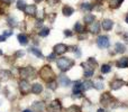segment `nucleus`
<instances>
[{
  "label": "nucleus",
  "instance_id": "45",
  "mask_svg": "<svg viewBox=\"0 0 128 112\" xmlns=\"http://www.w3.org/2000/svg\"><path fill=\"white\" fill-rule=\"evenodd\" d=\"M4 36H6V37H7V36H10V35H11V33H9V31H6V33H4Z\"/></svg>",
  "mask_w": 128,
  "mask_h": 112
},
{
  "label": "nucleus",
  "instance_id": "50",
  "mask_svg": "<svg viewBox=\"0 0 128 112\" xmlns=\"http://www.w3.org/2000/svg\"><path fill=\"white\" fill-rule=\"evenodd\" d=\"M126 22H127V24H128V15L126 16Z\"/></svg>",
  "mask_w": 128,
  "mask_h": 112
},
{
  "label": "nucleus",
  "instance_id": "38",
  "mask_svg": "<svg viewBox=\"0 0 128 112\" xmlns=\"http://www.w3.org/2000/svg\"><path fill=\"white\" fill-rule=\"evenodd\" d=\"M55 57H56V53H52L51 55L47 56V59H48V61H54V59H55Z\"/></svg>",
  "mask_w": 128,
  "mask_h": 112
},
{
  "label": "nucleus",
  "instance_id": "7",
  "mask_svg": "<svg viewBox=\"0 0 128 112\" xmlns=\"http://www.w3.org/2000/svg\"><path fill=\"white\" fill-rule=\"evenodd\" d=\"M48 110L52 111V112H60L62 110V104L58 100H54L48 107Z\"/></svg>",
  "mask_w": 128,
  "mask_h": 112
},
{
  "label": "nucleus",
  "instance_id": "13",
  "mask_svg": "<svg viewBox=\"0 0 128 112\" xmlns=\"http://www.w3.org/2000/svg\"><path fill=\"white\" fill-rule=\"evenodd\" d=\"M101 27L104 28V30H110L114 27V21L110 19H104L101 21Z\"/></svg>",
  "mask_w": 128,
  "mask_h": 112
},
{
  "label": "nucleus",
  "instance_id": "39",
  "mask_svg": "<svg viewBox=\"0 0 128 112\" xmlns=\"http://www.w3.org/2000/svg\"><path fill=\"white\" fill-rule=\"evenodd\" d=\"M8 21H9V25H10V26H16L15 19H12V18H9V19H8Z\"/></svg>",
  "mask_w": 128,
  "mask_h": 112
},
{
  "label": "nucleus",
  "instance_id": "34",
  "mask_svg": "<svg viewBox=\"0 0 128 112\" xmlns=\"http://www.w3.org/2000/svg\"><path fill=\"white\" fill-rule=\"evenodd\" d=\"M110 70H111V68H110V66H109V65H102L101 66V72L104 73V74L109 73V72H110Z\"/></svg>",
  "mask_w": 128,
  "mask_h": 112
},
{
  "label": "nucleus",
  "instance_id": "30",
  "mask_svg": "<svg viewBox=\"0 0 128 112\" xmlns=\"http://www.w3.org/2000/svg\"><path fill=\"white\" fill-rule=\"evenodd\" d=\"M25 7H26V3H25L24 0H18L17 1V9H19V10H24Z\"/></svg>",
  "mask_w": 128,
  "mask_h": 112
},
{
  "label": "nucleus",
  "instance_id": "8",
  "mask_svg": "<svg viewBox=\"0 0 128 112\" xmlns=\"http://www.w3.org/2000/svg\"><path fill=\"white\" fill-rule=\"evenodd\" d=\"M25 13L28 16H36V13H37V8H36L35 4H26V7H25L24 9Z\"/></svg>",
  "mask_w": 128,
  "mask_h": 112
},
{
  "label": "nucleus",
  "instance_id": "25",
  "mask_svg": "<svg viewBox=\"0 0 128 112\" xmlns=\"http://www.w3.org/2000/svg\"><path fill=\"white\" fill-rule=\"evenodd\" d=\"M81 9L83 11H91L93 9V6L91 3H89V2H83L81 4Z\"/></svg>",
  "mask_w": 128,
  "mask_h": 112
},
{
  "label": "nucleus",
  "instance_id": "22",
  "mask_svg": "<svg viewBox=\"0 0 128 112\" xmlns=\"http://www.w3.org/2000/svg\"><path fill=\"white\" fill-rule=\"evenodd\" d=\"M82 90H83V88H82V83L81 82H76L75 85H74V88H73V93H74V94H80Z\"/></svg>",
  "mask_w": 128,
  "mask_h": 112
},
{
  "label": "nucleus",
  "instance_id": "32",
  "mask_svg": "<svg viewBox=\"0 0 128 112\" xmlns=\"http://www.w3.org/2000/svg\"><path fill=\"white\" fill-rule=\"evenodd\" d=\"M47 88L51 89V90H56V88H58V83H56L55 81H50L48 84H47Z\"/></svg>",
  "mask_w": 128,
  "mask_h": 112
},
{
  "label": "nucleus",
  "instance_id": "46",
  "mask_svg": "<svg viewBox=\"0 0 128 112\" xmlns=\"http://www.w3.org/2000/svg\"><path fill=\"white\" fill-rule=\"evenodd\" d=\"M86 36H84V35H81V36H80L79 38H80V39H83V38H86Z\"/></svg>",
  "mask_w": 128,
  "mask_h": 112
},
{
  "label": "nucleus",
  "instance_id": "35",
  "mask_svg": "<svg viewBox=\"0 0 128 112\" xmlns=\"http://www.w3.org/2000/svg\"><path fill=\"white\" fill-rule=\"evenodd\" d=\"M88 63H90L91 65L96 66V67H97V66H98V63H97V61H96L94 58H92V57H90V58L88 59Z\"/></svg>",
  "mask_w": 128,
  "mask_h": 112
},
{
  "label": "nucleus",
  "instance_id": "11",
  "mask_svg": "<svg viewBox=\"0 0 128 112\" xmlns=\"http://www.w3.org/2000/svg\"><path fill=\"white\" fill-rule=\"evenodd\" d=\"M68 46L64 44H58L54 46V53L58 54V55H62V54H64L66 51H68Z\"/></svg>",
  "mask_w": 128,
  "mask_h": 112
},
{
  "label": "nucleus",
  "instance_id": "2",
  "mask_svg": "<svg viewBox=\"0 0 128 112\" xmlns=\"http://www.w3.org/2000/svg\"><path fill=\"white\" fill-rule=\"evenodd\" d=\"M73 64H74V62H73L72 59L68 58V57H61L58 61V67L60 68L62 72H65V71L70 70V68L72 67Z\"/></svg>",
  "mask_w": 128,
  "mask_h": 112
},
{
  "label": "nucleus",
  "instance_id": "10",
  "mask_svg": "<svg viewBox=\"0 0 128 112\" xmlns=\"http://www.w3.org/2000/svg\"><path fill=\"white\" fill-rule=\"evenodd\" d=\"M88 30L90 31V33H92V34H98L99 33V30H100L99 22H97L96 20L94 21H92V22H90L89 26H88Z\"/></svg>",
  "mask_w": 128,
  "mask_h": 112
},
{
  "label": "nucleus",
  "instance_id": "12",
  "mask_svg": "<svg viewBox=\"0 0 128 112\" xmlns=\"http://www.w3.org/2000/svg\"><path fill=\"white\" fill-rule=\"evenodd\" d=\"M125 85V81H122V80H114L112 82L110 83V88L112 89V90H119L120 88H122V86Z\"/></svg>",
  "mask_w": 128,
  "mask_h": 112
},
{
  "label": "nucleus",
  "instance_id": "24",
  "mask_svg": "<svg viewBox=\"0 0 128 112\" xmlns=\"http://www.w3.org/2000/svg\"><path fill=\"white\" fill-rule=\"evenodd\" d=\"M115 48H116V52L117 53H125V51H126V47H125V45H122V43H117L116 44V46H115Z\"/></svg>",
  "mask_w": 128,
  "mask_h": 112
},
{
  "label": "nucleus",
  "instance_id": "20",
  "mask_svg": "<svg viewBox=\"0 0 128 112\" xmlns=\"http://www.w3.org/2000/svg\"><path fill=\"white\" fill-rule=\"evenodd\" d=\"M33 109L36 112H42L44 110V103H43V102H35L33 106Z\"/></svg>",
  "mask_w": 128,
  "mask_h": 112
},
{
  "label": "nucleus",
  "instance_id": "23",
  "mask_svg": "<svg viewBox=\"0 0 128 112\" xmlns=\"http://www.w3.org/2000/svg\"><path fill=\"white\" fill-rule=\"evenodd\" d=\"M83 20H84V22H86V24H90V22L94 21L96 17H94V15H92V13H88V15L84 16Z\"/></svg>",
  "mask_w": 128,
  "mask_h": 112
},
{
  "label": "nucleus",
  "instance_id": "37",
  "mask_svg": "<svg viewBox=\"0 0 128 112\" xmlns=\"http://www.w3.org/2000/svg\"><path fill=\"white\" fill-rule=\"evenodd\" d=\"M4 4H6V3H4V2H1V1H0V15H4Z\"/></svg>",
  "mask_w": 128,
  "mask_h": 112
},
{
  "label": "nucleus",
  "instance_id": "5",
  "mask_svg": "<svg viewBox=\"0 0 128 112\" xmlns=\"http://www.w3.org/2000/svg\"><path fill=\"white\" fill-rule=\"evenodd\" d=\"M82 66H86V67H84V76H86V77L92 76L93 73H94L96 66L91 65V64L88 63V62H86V63H82Z\"/></svg>",
  "mask_w": 128,
  "mask_h": 112
},
{
  "label": "nucleus",
  "instance_id": "28",
  "mask_svg": "<svg viewBox=\"0 0 128 112\" xmlns=\"http://www.w3.org/2000/svg\"><path fill=\"white\" fill-rule=\"evenodd\" d=\"M66 112H81V108L78 106H71L66 109Z\"/></svg>",
  "mask_w": 128,
  "mask_h": 112
},
{
  "label": "nucleus",
  "instance_id": "40",
  "mask_svg": "<svg viewBox=\"0 0 128 112\" xmlns=\"http://www.w3.org/2000/svg\"><path fill=\"white\" fill-rule=\"evenodd\" d=\"M64 35L70 37V36H72V33H71V30H64Z\"/></svg>",
  "mask_w": 128,
  "mask_h": 112
},
{
  "label": "nucleus",
  "instance_id": "21",
  "mask_svg": "<svg viewBox=\"0 0 128 112\" xmlns=\"http://www.w3.org/2000/svg\"><path fill=\"white\" fill-rule=\"evenodd\" d=\"M18 40H19L20 45H27L28 44V38H27V36L24 35V34H19V35H18Z\"/></svg>",
  "mask_w": 128,
  "mask_h": 112
},
{
  "label": "nucleus",
  "instance_id": "3",
  "mask_svg": "<svg viewBox=\"0 0 128 112\" xmlns=\"http://www.w3.org/2000/svg\"><path fill=\"white\" fill-rule=\"evenodd\" d=\"M19 90L22 94H28L32 92V86L26 80H22L19 81Z\"/></svg>",
  "mask_w": 128,
  "mask_h": 112
},
{
  "label": "nucleus",
  "instance_id": "33",
  "mask_svg": "<svg viewBox=\"0 0 128 112\" xmlns=\"http://www.w3.org/2000/svg\"><path fill=\"white\" fill-rule=\"evenodd\" d=\"M48 34H50V29L48 28H43L42 30L40 31V35L42 36V37H46Z\"/></svg>",
  "mask_w": 128,
  "mask_h": 112
},
{
  "label": "nucleus",
  "instance_id": "47",
  "mask_svg": "<svg viewBox=\"0 0 128 112\" xmlns=\"http://www.w3.org/2000/svg\"><path fill=\"white\" fill-rule=\"evenodd\" d=\"M98 112H104V109H99V110H98Z\"/></svg>",
  "mask_w": 128,
  "mask_h": 112
},
{
  "label": "nucleus",
  "instance_id": "9",
  "mask_svg": "<svg viewBox=\"0 0 128 112\" xmlns=\"http://www.w3.org/2000/svg\"><path fill=\"white\" fill-rule=\"evenodd\" d=\"M112 101H114V99L109 93H104V94L101 95V98H100V102H101L104 106H109Z\"/></svg>",
  "mask_w": 128,
  "mask_h": 112
},
{
  "label": "nucleus",
  "instance_id": "41",
  "mask_svg": "<svg viewBox=\"0 0 128 112\" xmlns=\"http://www.w3.org/2000/svg\"><path fill=\"white\" fill-rule=\"evenodd\" d=\"M4 2L7 4V6H9V4H11L14 2V0H4Z\"/></svg>",
  "mask_w": 128,
  "mask_h": 112
},
{
  "label": "nucleus",
  "instance_id": "15",
  "mask_svg": "<svg viewBox=\"0 0 128 112\" xmlns=\"http://www.w3.org/2000/svg\"><path fill=\"white\" fill-rule=\"evenodd\" d=\"M124 2V0H108V3L109 7L112 9H117L120 7V4Z\"/></svg>",
  "mask_w": 128,
  "mask_h": 112
},
{
  "label": "nucleus",
  "instance_id": "49",
  "mask_svg": "<svg viewBox=\"0 0 128 112\" xmlns=\"http://www.w3.org/2000/svg\"><path fill=\"white\" fill-rule=\"evenodd\" d=\"M22 112H33L32 110H25V111H22Z\"/></svg>",
  "mask_w": 128,
  "mask_h": 112
},
{
  "label": "nucleus",
  "instance_id": "16",
  "mask_svg": "<svg viewBox=\"0 0 128 112\" xmlns=\"http://www.w3.org/2000/svg\"><path fill=\"white\" fill-rule=\"evenodd\" d=\"M62 13L65 17H70L72 13H74V9L70 6H64L62 8Z\"/></svg>",
  "mask_w": 128,
  "mask_h": 112
},
{
  "label": "nucleus",
  "instance_id": "19",
  "mask_svg": "<svg viewBox=\"0 0 128 112\" xmlns=\"http://www.w3.org/2000/svg\"><path fill=\"white\" fill-rule=\"evenodd\" d=\"M42 91H43V86L40 85V83H35L32 86V92H33L34 94H40Z\"/></svg>",
  "mask_w": 128,
  "mask_h": 112
},
{
  "label": "nucleus",
  "instance_id": "44",
  "mask_svg": "<svg viewBox=\"0 0 128 112\" xmlns=\"http://www.w3.org/2000/svg\"><path fill=\"white\" fill-rule=\"evenodd\" d=\"M22 55H24L22 52H17V53H16V56H22Z\"/></svg>",
  "mask_w": 128,
  "mask_h": 112
},
{
  "label": "nucleus",
  "instance_id": "29",
  "mask_svg": "<svg viewBox=\"0 0 128 112\" xmlns=\"http://www.w3.org/2000/svg\"><path fill=\"white\" fill-rule=\"evenodd\" d=\"M74 30L78 31V33H83L84 28H83V26H82L80 22H76V24L74 25Z\"/></svg>",
  "mask_w": 128,
  "mask_h": 112
},
{
  "label": "nucleus",
  "instance_id": "43",
  "mask_svg": "<svg viewBox=\"0 0 128 112\" xmlns=\"http://www.w3.org/2000/svg\"><path fill=\"white\" fill-rule=\"evenodd\" d=\"M4 40H6V36H4V35H1V36H0V43L4 42Z\"/></svg>",
  "mask_w": 128,
  "mask_h": 112
},
{
  "label": "nucleus",
  "instance_id": "27",
  "mask_svg": "<svg viewBox=\"0 0 128 112\" xmlns=\"http://www.w3.org/2000/svg\"><path fill=\"white\" fill-rule=\"evenodd\" d=\"M82 88H83V90H90L91 88H93V82L91 81H86L83 84H82Z\"/></svg>",
  "mask_w": 128,
  "mask_h": 112
},
{
  "label": "nucleus",
  "instance_id": "31",
  "mask_svg": "<svg viewBox=\"0 0 128 112\" xmlns=\"http://www.w3.org/2000/svg\"><path fill=\"white\" fill-rule=\"evenodd\" d=\"M93 86H94L97 90H101V89L104 88V83H102L101 80H99V81H96L94 83H93Z\"/></svg>",
  "mask_w": 128,
  "mask_h": 112
},
{
  "label": "nucleus",
  "instance_id": "1",
  "mask_svg": "<svg viewBox=\"0 0 128 112\" xmlns=\"http://www.w3.org/2000/svg\"><path fill=\"white\" fill-rule=\"evenodd\" d=\"M40 77L46 82L53 81L54 77H55V74H54L53 70H52L51 66H48V65L43 66L42 70H40Z\"/></svg>",
  "mask_w": 128,
  "mask_h": 112
},
{
  "label": "nucleus",
  "instance_id": "14",
  "mask_svg": "<svg viewBox=\"0 0 128 112\" xmlns=\"http://www.w3.org/2000/svg\"><path fill=\"white\" fill-rule=\"evenodd\" d=\"M10 77H11V72H9V71H7V70L0 71V81L1 82L8 81Z\"/></svg>",
  "mask_w": 128,
  "mask_h": 112
},
{
  "label": "nucleus",
  "instance_id": "18",
  "mask_svg": "<svg viewBox=\"0 0 128 112\" xmlns=\"http://www.w3.org/2000/svg\"><path fill=\"white\" fill-rule=\"evenodd\" d=\"M58 82L61 83V85L68 86V85H70L71 80L68 79V76H65V75H60V77H58Z\"/></svg>",
  "mask_w": 128,
  "mask_h": 112
},
{
  "label": "nucleus",
  "instance_id": "36",
  "mask_svg": "<svg viewBox=\"0 0 128 112\" xmlns=\"http://www.w3.org/2000/svg\"><path fill=\"white\" fill-rule=\"evenodd\" d=\"M58 2H60V0H47V3H48L50 6H55Z\"/></svg>",
  "mask_w": 128,
  "mask_h": 112
},
{
  "label": "nucleus",
  "instance_id": "48",
  "mask_svg": "<svg viewBox=\"0 0 128 112\" xmlns=\"http://www.w3.org/2000/svg\"><path fill=\"white\" fill-rule=\"evenodd\" d=\"M34 1H35V2H42L43 0H34Z\"/></svg>",
  "mask_w": 128,
  "mask_h": 112
},
{
  "label": "nucleus",
  "instance_id": "17",
  "mask_svg": "<svg viewBox=\"0 0 128 112\" xmlns=\"http://www.w3.org/2000/svg\"><path fill=\"white\" fill-rule=\"evenodd\" d=\"M117 66L119 68H127L128 67V57H122L117 62Z\"/></svg>",
  "mask_w": 128,
  "mask_h": 112
},
{
  "label": "nucleus",
  "instance_id": "51",
  "mask_svg": "<svg viewBox=\"0 0 128 112\" xmlns=\"http://www.w3.org/2000/svg\"><path fill=\"white\" fill-rule=\"evenodd\" d=\"M97 1H102V0H97Z\"/></svg>",
  "mask_w": 128,
  "mask_h": 112
},
{
  "label": "nucleus",
  "instance_id": "6",
  "mask_svg": "<svg viewBox=\"0 0 128 112\" xmlns=\"http://www.w3.org/2000/svg\"><path fill=\"white\" fill-rule=\"evenodd\" d=\"M97 44L100 48H108L110 43H109V38L107 36H99L97 40Z\"/></svg>",
  "mask_w": 128,
  "mask_h": 112
},
{
  "label": "nucleus",
  "instance_id": "42",
  "mask_svg": "<svg viewBox=\"0 0 128 112\" xmlns=\"http://www.w3.org/2000/svg\"><path fill=\"white\" fill-rule=\"evenodd\" d=\"M42 25H43V20H42V19H38V20H37V24H36V26L38 27V26H42Z\"/></svg>",
  "mask_w": 128,
  "mask_h": 112
},
{
  "label": "nucleus",
  "instance_id": "26",
  "mask_svg": "<svg viewBox=\"0 0 128 112\" xmlns=\"http://www.w3.org/2000/svg\"><path fill=\"white\" fill-rule=\"evenodd\" d=\"M29 52H30V53H33L34 55H36L37 57H40V58H43V54H42V52L40 51V49H37V48H35V47H32L30 49H29Z\"/></svg>",
  "mask_w": 128,
  "mask_h": 112
},
{
  "label": "nucleus",
  "instance_id": "4",
  "mask_svg": "<svg viewBox=\"0 0 128 112\" xmlns=\"http://www.w3.org/2000/svg\"><path fill=\"white\" fill-rule=\"evenodd\" d=\"M34 68H32L30 66L24 67L22 70H20V76L22 79H27V77H35L34 76Z\"/></svg>",
  "mask_w": 128,
  "mask_h": 112
}]
</instances>
